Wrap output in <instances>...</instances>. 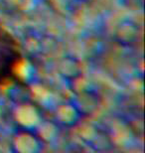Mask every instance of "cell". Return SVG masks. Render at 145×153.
<instances>
[{
  "mask_svg": "<svg viewBox=\"0 0 145 153\" xmlns=\"http://www.w3.org/2000/svg\"><path fill=\"white\" fill-rule=\"evenodd\" d=\"M24 56L16 37L0 21V91L21 84Z\"/></svg>",
  "mask_w": 145,
  "mask_h": 153,
  "instance_id": "1",
  "label": "cell"
}]
</instances>
